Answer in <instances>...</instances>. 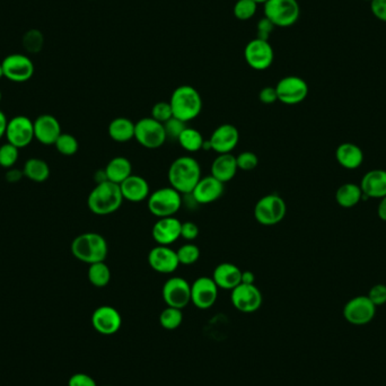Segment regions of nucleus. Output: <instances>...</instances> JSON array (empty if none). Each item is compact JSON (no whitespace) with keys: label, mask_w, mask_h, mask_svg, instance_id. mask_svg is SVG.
I'll use <instances>...</instances> for the list:
<instances>
[{"label":"nucleus","mask_w":386,"mask_h":386,"mask_svg":"<svg viewBox=\"0 0 386 386\" xmlns=\"http://www.w3.org/2000/svg\"><path fill=\"white\" fill-rule=\"evenodd\" d=\"M167 178L173 189L181 195H191L198 182L203 178L200 164L193 157H178L170 165Z\"/></svg>","instance_id":"1"},{"label":"nucleus","mask_w":386,"mask_h":386,"mask_svg":"<svg viewBox=\"0 0 386 386\" xmlns=\"http://www.w3.org/2000/svg\"><path fill=\"white\" fill-rule=\"evenodd\" d=\"M124 199L119 184L111 181L97 183L88 195L87 205L90 210L97 216L114 214L121 208Z\"/></svg>","instance_id":"2"},{"label":"nucleus","mask_w":386,"mask_h":386,"mask_svg":"<svg viewBox=\"0 0 386 386\" xmlns=\"http://www.w3.org/2000/svg\"><path fill=\"white\" fill-rule=\"evenodd\" d=\"M173 117L184 124L195 120L203 111V97L193 86L182 85L174 90L171 96Z\"/></svg>","instance_id":"3"},{"label":"nucleus","mask_w":386,"mask_h":386,"mask_svg":"<svg viewBox=\"0 0 386 386\" xmlns=\"http://www.w3.org/2000/svg\"><path fill=\"white\" fill-rule=\"evenodd\" d=\"M70 249L77 260L87 264L105 261L109 253V245L104 236L92 232L76 236Z\"/></svg>","instance_id":"4"},{"label":"nucleus","mask_w":386,"mask_h":386,"mask_svg":"<svg viewBox=\"0 0 386 386\" xmlns=\"http://www.w3.org/2000/svg\"><path fill=\"white\" fill-rule=\"evenodd\" d=\"M147 200L148 210L157 218L174 217L182 207V195L172 186L151 192Z\"/></svg>","instance_id":"5"},{"label":"nucleus","mask_w":386,"mask_h":386,"mask_svg":"<svg viewBox=\"0 0 386 386\" xmlns=\"http://www.w3.org/2000/svg\"><path fill=\"white\" fill-rule=\"evenodd\" d=\"M264 5V16L277 28H291L301 16L297 0H268Z\"/></svg>","instance_id":"6"},{"label":"nucleus","mask_w":386,"mask_h":386,"mask_svg":"<svg viewBox=\"0 0 386 386\" xmlns=\"http://www.w3.org/2000/svg\"><path fill=\"white\" fill-rule=\"evenodd\" d=\"M287 205L277 193L264 195L254 207V218L263 226H274L285 220Z\"/></svg>","instance_id":"7"},{"label":"nucleus","mask_w":386,"mask_h":386,"mask_svg":"<svg viewBox=\"0 0 386 386\" xmlns=\"http://www.w3.org/2000/svg\"><path fill=\"white\" fill-rule=\"evenodd\" d=\"M134 139L147 149H159L167 140L164 124L151 118L140 119L136 122Z\"/></svg>","instance_id":"8"},{"label":"nucleus","mask_w":386,"mask_h":386,"mask_svg":"<svg viewBox=\"0 0 386 386\" xmlns=\"http://www.w3.org/2000/svg\"><path fill=\"white\" fill-rule=\"evenodd\" d=\"M244 58L251 68L254 70H267L274 60V51L268 40L255 38L244 49Z\"/></svg>","instance_id":"9"},{"label":"nucleus","mask_w":386,"mask_h":386,"mask_svg":"<svg viewBox=\"0 0 386 386\" xmlns=\"http://www.w3.org/2000/svg\"><path fill=\"white\" fill-rule=\"evenodd\" d=\"M278 101L282 104L297 105L309 95V85L299 76H286L276 86Z\"/></svg>","instance_id":"10"},{"label":"nucleus","mask_w":386,"mask_h":386,"mask_svg":"<svg viewBox=\"0 0 386 386\" xmlns=\"http://www.w3.org/2000/svg\"><path fill=\"white\" fill-rule=\"evenodd\" d=\"M162 296L167 306L183 310L191 303V285L181 277H172L164 282Z\"/></svg>","instance_id":"11"},{"label":"nucleus","mask_w":386,"mask_h":386,"mask_svg":"<svg viewBox=\"0 0 386 386\" xmlns=\"http://www.w3.org/2000/svg\"><path fill=\"white\" fill-rule=\"evenodd\" d=\"M376 314V306L368 296H356L343 307V318L353 326H366Z\"/></svg>","instance_id":"12"},{"label":"nucleus","mask_w":386,"mask_h":386,"mask_svg":"<svg viewBox=\"0 0 386 386\" xmlns=\"http://www.w3.org/2000/svg\"><path fill=\"white\" fill-rule=\"evenodd\" d=\"M5 137L9 144L18 149L26 147L36 139L33 121L25 115H17L11 118L7 124Z\"/></svg>","instance_id":"13"},{"label":"nucleus","mask_w":386,"mask_h":386,"mask_svg":"<svg viewBox=\"0 0 386 386\" xmlns=\"http://www.w3.org/2000/svg\"><path fill=\"white\" fill-rule=\"evenodd\" d=\"M4 77L14 82H25L34 75V63L28 55L13 53L7 55L3 63Z\"/></svg>","instance_id":"14"},{"label":"nucleus","mask_w":386,"mask_h":386,"mask_svg":"<svg viewBox=\"0 0 386 386\" xmlns=\"http://www.w3.org/2000/svg\"><path fill=\"white\" fill-rule=\"evenodd\" d=\"M232 304L242 313L257 312L262 305V294L255 285L240 284L230 294Z\"/></svg>","instance_id":"15"},{"label":"nucleus","mask_w":386,"mask_h":386,"mask_svg":"<svg viewBox=\"0 0 386 386\" xmlns=\"http://www.w3.org/2000/svg\"><path fill=\"white\" fill-rule=\"evenodd\" d=\"M218 291L211 277H199L191 285V303L199 310H208L216 303Z\"/></svg>","instance_id":"16"},{"label":"nucleus","mask_w":386,"mask_h":386,"mask_svg":"<svg viewBox=\"0 0 386 386\" xmlns=\"http://www.w3.org/2000/svg\"><path fill=\"white\" fill-rule=\"evenodd\" d=\"M148 264L154 272L171 274L180 267L176 250L165 245H157L148 253Z\"/></svg>","instance_id":"17"},{"label":"nucleus","mask_w":386,"mask_h":386,"mask_svg":"<svg viewBox=\"0 0 386 386\" xmlns=\"http://www.w3.org/2000/svg\"><path fill=\"white\" fill-rule=\"evenodd\" d=\"M92 326L100 334L112 336L121 329L122 318L117 309L104 305L94 311L92 315Z\"/></svg>","instance_id":"18"},{"label":"nucleus","mask_w":386,"mask_h":386,"mask_svg":"<svg viewBox=\"0 0 386 386\" xmlns=\"http://www.w3.org/2000/svg\"><path fill=\"white\" fill-rule=\"evenodd\" d=\"M211 151L220 154H230L239 145V129L233 124H224L217 127L209 138Z\"/></svg>","instance_id":"19"},{"label":"nucleus","mask_w":386,"mask_h":386,"mask_svg":"<svg viewBox=\"0 0 386 386\" xmlns=\"http://www.w3.org/2000/svg\"><path fill=\"white\" fill-rule=\"evenodd\" d=\"M182 222L174 217L159 218L154 224L151 236L157 245L170 247L181 237Z\"/></svg>","instance_id":"20"},{"label":"nucleus","mask_w":386,"mask_h":386,"mask_svg":"<svg viewBox=\"0 0 386 386\" xmlns=\"http://www.w3.org/2000/svg\"><path fill=\"white\" fill-rule=\"evenodd\" d=\"M224 190L225 184L210 174L200 178L191 195L198 205H210L222 197Z\"/></svg>","instance_id":"21"},{"label":"nucleus","mask_w":386,"mask_h":386,"mask_svg":"<svg viewBox=\"0 0 386 386\" xmlns=\"http://www.w3.org/2000/svg\"><path fill=\"white\" fill-rule=\"evenodd\" d=\"M34 138L43 145H55L60 136L61 126L55 117L51 114H42L33 121Z\"/></svg>","instance_id":"22"},{"label":"nucleus","mask_w":386,"mask_h":386,"mask_svg":"<svg viewBox=\"0 0 386 386\" xmlns=\"http://www.w3.org/2000/svg\"><path fill=\"white\" fill-rule=\"evenodd\" d=\"M120 188L124 200L130 201V203H143L147 200L151 195V186L147 180L143 176H134V174L124 180L120 184Z\"/></svg>","instance_id":"23"},{"label":"nucleus","mask_w":386,"mask_h":386,"mask_svg":"<svg viewBox=\"0 0 386 386\" xmlns=\"http://www.w3.org/2000/svg\"><path fill=\"white\" fill-rule=\"evenodd\" d=\"M214 279L217 287L224 291H233L234 288L241 284L242 270L233 263H220L215 268L214 274L211 277Z\"/></svg>","instance_id":"24"},{"label":"nucleus","mask_w":386,"mask_h":386,"mask_svg":"<svg viewBox=\"0 0 386 386\" xmlns=\"http://www.w3.org/2000/svg\"><path fill=\"white\" fill-rule=\"evenodd\" d=\"M363 195L372 199H381L386 195V171L372 170L363 176L360 182Z\"/></svg>","instance_id":"25"},{"label":"nucleus","mask_w":386,"mask_h":386,"mask_svg":"<svg viewBox=\"0 0 386 386\" xmlns=\"http://www.w3.org/2000/svg\"><path fill=\"white\" fill-rule=\"evenodd\" d=\"M239 171L236 156L233 154H220L211 164V176L220 180L223 183H227L235 178Z\"/></svg>","instance_id":"26"},{"label":"nucleus","mask_w":386,"mask_h":386,"mask_svg":"<svg viewBox=\"0 0 386 386\" xmlns=\"http://www.w3.org/2000/svg\"><path fill=\"white\" fill-rule=\"evenodd\" d=\"M336 159L345 170H357L364 162V153L356 144L343 143L338 146Z\"/></svg>","instance_id":"27"},{"label":"nucleus","mask_w":386,"mask_h":386,"mask_svg":"<svg viewBox=\"0 0 386 386\" xmlns=\"http://www.w3.org/2000/svg\"><path fill=\"white\" fill-rule=\"evenodd\" d=\"M104 172L107 181L120 186L129 176H132V164L127 157L117 156L107 163Z\"/></svg>","instance_id":"28"},{"label":"nucleus","mask_w":386,"mask_h":386,"mask_svg":"<svg viewBox=\"0 0 386 386\" xmlns=\"http://www.w3.org/2000/svg\"><path fill=\"white\" fill-rule=\"evenodd\" d=\"M134 128H136V124L132 122V120L120 117L111 121L107 132L113 141L124 144L134 139Z\"/></svg>","instance_id":"29"},{"label":"nucleus","mask_w":386,"mask_h":386,"mask_svg":"<svg viewBox=\"0 0 386 386\" xmlns=\"http://www.w3.org/2000/svg\"><path fill=\"white\" fill-rule=\"evenodd\" d=\"M363 195L360 186L356 183H345L339 186L336 192V200L343 208H353L362 201Z\"/></svg>","instance_id":"30"},{"label":"nucleus","mask_w":386,"mask_h":386,"mask_svg":"<svg viewBox=\"0 0 386 386\" xmlns=\"http://www.w3.org/2000/svg\"><path fill=\"white\" fill-rule=\"evenodd\" d=\"M24 176L30 178L31 181L41 182L47 181L50 176V167L48 163L41 159H30L23 167Z\"/></svg>","instance_id":"31"},{"label":"nucleus","mask_w":386,"mask_h":386,"mask_svg":"<svg viewBox=\"0 0 386 386\" xmlns=\"http://www.w3.org/2000/svg\"><path fill=\"white\" fill-rule=\"evenodd\" d=\"M178 141L184 151H189V153H197L203 149L205 138L197 129L186 127L183 132L180 134Z\"/></svg>","instance_id":"32"},{"label":"nucleus","mask_w":386,"mask_h":386,"mask_svg":"<svg viewBox=\"0 0 386 386\" xmlns=\"http://www.w3.org/2000/svg\"><path fill=\"white\" fill-rule=\"evenodd\" d=\"M87 276L88 280L94 287L103 288L110 284L112 274L105 261H102L90 264Z\"/></svg>","instance_id":"33"},{"label":"nucleus","mask_w":386,"mask_h":386,"mask_svg":"<svg viewBox=\"0 0 386 386\" xmlns=\"http://www.w3.org/2000/svg\"><path fill=\"white\" fill-rule=\"evenodd\" d=\"M183 313L176 307L167 306L159 315V323L165 330H176L181 326Z\"/></svg>","instance_id":"34"},{"label":"nucleus","mask_w":386,"mask_h":386,"mask_svg":"<svg viewBox=\"0 0 386 386\" xmlns=\"http://www.w3.org/2000/svg\"><path fill=\"white\" fill-rule=\"evenodd\" d=\"M176 254H178L180 264L192 266V264H195L199 260V257H200V249L195 244L192 243V242H188V243L183 244L182 247L176 250Z\"/></svg>","instance_id":"35"},{"label":"nucleus","mask_w":386,"mask_h":386,"mask_svg":"<svg viewBox=\"0 0 386 386\" xmlns=\"http://www.w3.org/2000/svg\"><path fill=\"white\" fill-rule=\"evenodd\" d=\"M55 146L57 151L65 156H73L80 148L78 140L70 134H61L55 141Z\"/></svg>","instance_id":"36"},{"label":"nucleus","mask_w":386,"mask_h":386,"mask_svg":"<svg viewBox=\"0 0 386 386\" xmlns=\"http://www.w3.org/2000/svg\"><path fill=\"white\" fill-rule=\"evenodd\" d=\"M257 4L254 0H237L234 5V16L239 21H249L257 14Z\"/></svg>","instance_id":"37"},{"label":"nucleus","mask_w":386,"mask_h":386,"mask_svg":"<svg viewBox=\"0 0 386 386\" xmlns=\"http://www.w3.org/2000/svg\"><path fill=\"white\" fill-rule=\"evenodd\" d=\"M44 38L38 30H31L23 36V47L31 53H38L43 47Z\"/></svg>","instance_id":"38"},{"label":"nucleus","mask_w":386,"mask_h":386,"mask_svg":"<svg viewBox=\"0 0 386 386\" xmlns=\"http://www.w3.org/2000/svg\"><path fill=\"white\" fill-rule=\"evenodd\" d=\"M19 156V149L14 145L7 143L0 146V166L4 168H11L16 164Z\"/></svg>","instance_id":"39"},{"label":"nucleus","mask_w":386,"mask_h":386,"mask_svg":"<svg viewBox=\"0 0 386 386\" xmlns=\"http://www.w3.org/2000/svg\"><path fill=\"white\" fill-rule=\"evenodd\" d=\"M151 118L163 124L171 120L173 118V111L170 102H157L151 109Z\"/></svg>","instance_id":"40"},{"label":"nucleus","mask_w":386,"mask_h":386,"mask_svg":"<svg viewBox=\"0 0 386 386\" xmlns=\"http://www.w3.org/2000/svg\"><path fill=\"white\" fill-rule=\"evenodd\" d=\"M236 163L239 170L249 172L257 168L259 165V157L253 151H243L239 156H236Z\"/></svg>","instance_id":"41"},{"label":"nucleus","mask_w":386,"mask_h":386,"mask_svg":"<svg viewBox=\"0 0 386 386\" xmlns=\"http://www.w3.org/2000/svg\"><path fill=\"white\" fill-rule=\"evenodd\" d=\"M165 132H166L167 139H178L180 134L183 132L184 129L186 128V124L183 121L178 120V119L173 117L171 120L167 121L166 124H164Z\"/></svg>","instance_id":"42"},{"label":"nucleus","mask_w":386,"mask_h":386,"mask_svg":"<svg viewBox=\"0 0 386 386\" xmlns=\"http://www.w3.org/2000/svg\"><path fill=\"white\" fill-rule=\"evenodd\" d=\"M368 296L376 307L386 304V286L383 284L372 286Z\"/></svg>","instance_id":"43"},{"label":"nucleus","mask_w":386,"mask_h":386,"mask_svg":"<svg viewBox=\"0 0 386 386\" xmlns=\"http://www.w3.org/2000/svg\"><path fill=\"white\" fill-rule=\"evenodd\" d=\"M274 23L270 19L267 18L266 16L261 18L257 25V38H263V40H269V36L272 33V31L274 30Z\"/></svg>","instance_id":"44"},{"label":"nucleus","mask_w":386,"mask_h":386,"mask_svg":"<svg viewBox=\"0 0 386 386\" xmlns=\"http://www.w3.org/2000/svg\"><path fill=\"white\" fill-rule=\"evenodd\" d=\"M199 236V227L192 222L182 223L181 237L186 242H193Z\"/></svg>","instance_id":"45"},{"label":"nucleus","mask_w":386,"mask_h":386,"mask_svg":"<svg viewBox=\"0 0 386 386\" xmlns=\"http://www.w3.org/2000/svg\"><path fill=\"white\" fill-rule=\"evenodd\" d=\"M68 386H97V384L92 376L84 372H77L69 378Z\"/></svg>","instance_id":"46"},{"label":"nucleus","mask_w":386,"mask_h":386,"mask_svg":"<svg viewBox=\"0 0 386 386\" xmlns=\"http://www.w3.org/2000/svg\"><path fill=\"white\" fill-rule=\"evenodd\" d=\"M259 100H260L262 104L272 105L278 101V96H277L276 87L272 86H267L261 90L259 93Z\"/></svg>","instance_id":"47"},{"label":"nucleus","mask_w":386,"mask_h":386,"mask_svg":"<svg viewBox=\"0 0 386 386\" xmlns=\"http://www.w3.org/2000/svg\"><path fill=\"white\" fill-rule=\"evenodd\" d=\"M370 4L372 15L378 21L386 23V0H372Z\"/></svg>","instance_id":"48"},{"label":"nucleus","mask_w":386,"mask_h":386,"mask_svg":"<svg viewBox=\"0 0 386 386\" xmlns=\"http://www.w3.org/2000/svg\"><path fill=\"white\" fill-rule=\"evenodd\" d=\"M24 176L23 171L15 170V168H9V172L6 174V180L11 182V183H15L18 182L21 178Z\"/></svg>","instance_id":"49"},{"label":"nucleus","mask_w":386,"mask_h":386,"mask_svg":"<svg viewBox=\"0 0 386 386\" xmlns=\"http://www.w3.org/2000/svg\"><path fill=\"white\" fill-rule=\"evenodd\" d=\"M377 215L383 222H386V195L380 199L377 205Z\"/></svg>","instance_id":"50"},{"label":"nucleus","mask_w":386,"mask_h":386,"mask_svg":"<svg viewBox=\"0 0 386 386\" xmlns=\"http://www.w3.org/2000/svg\"><path fill=\"white\" fill-rule=\"evenodd\" d=\"M241 284L245 285H255V276L252 272H242Z\"/></svg>","instance_id":"51"},{"label":"nucleus","mask_w":386,"mask_h":386,"mask_svg":"<svg viewBox=\"0 0 386 386\" xmlns=\"http://www.w3.org/2000/svg\"><path fill=\"white\" fill-rule=\"evenodd\" d=\"M7 124H9V120L6 118L5 113L3 111H0V139L6 134Z\"/></svg>","instance_id":"52"},{"label":"nucleus","mask_w":386,"mask_h":386,"mask_svg":"<svg viewBox=\"0 0 386 386\" xmlns=\"http://www.w3.org/2000/svg\"><path fill=\"white\" fill-rule=\"evenodd\" d=\"M3 77H4L3 65H1V63H0V80H1Z\"/></svg>","instance_id":"53"},{"label":"nucleus","mask_w":386,"mask_h":386,"mask_svg":"<svg viewBox=\"0 0 386 386\" xmlns=\"http://www.w3.org/2000/svg\"><path fill=\"white\" fill-rule=\"evenodd\" d=\"M254 1L259 5V4H266L268 0H254Z\"/></svg>","instance_id":"54"},{"label":"nucleus","mask_w":386,"mask_h":386,"mask_svg":"<svg viewBox=\"0 0 386 386\" xmlns=\"http://www.w3.org/2000/svg\"><path fill=\"white\" fill-rule=\"evenodd\" d=\"M1 99H3V94H1V91H0V102H1Z\"/></svg>","instance_id":"55"},{"label":"nucleus","mask_w":386,"mask_h":386,"mask_svg":"<svg viewBox=\"0 0 386 386\" xmlns=\"http://www.w3.org/2000/svg\"><path fill=\"white\" fill-rule=\"evenodd\" d=\"M364 1H368V3H370V1H372V0H364Z\"/></svg>","instance_id":"56"},{"label":"nucleus","mask_w":386,"mask_h":386,"mask_svg":"<svg viewBox=\"0 0 386 386\" xmlns=\"http://www.w3.org/2000/svg\"><path fill=\"white\" fill-rule=\"evenodd\" d=\"M105 386H111V385H105Z\"/></svg>","instance_id":"57"}]
</instances>
